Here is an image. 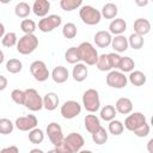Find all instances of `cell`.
Returning a JSON list of instances; mask_svg holds the SVG:
<instances>
[{"mask_svg": "<svg viewBox=\"0 0 153 153\" xmlns=\"http://www.w3.org/2000/svg\"><path fill=\"white\" fill-rule=\"evenodd\" d=\"M109 131L112 135H120V134H122V131H123V124H122V122H120L117 120L110 121V123H109Z\"/></svg>", "mask_w": 153, "mask_h": 153, "instance_id": "39", "label": "cell"}, {"mask_svg": "<svg viewBox=\"0 0 153 153\" xmlns=\"http://www.w3.org/2000/svg\"><path fill=\"white\" fill-rule=\"evenodd\" d=\"M152 145H153V139H151L148 141V152L149 153H153V148H152Z\"/></svg>", "mask_w": 153, "mask_h": 153, "instance_id": "47", "label": "cell"}, {"mask_svg": "<svg viewBox=\"0 0 153 153\" xmlns=\"http://www.w3.org/2000/svg\"><path fill=\"white\" fill-rule=\"evenodd\" d=\"M30 11H31V7H30V5H29L27 2H25V1L18 2V4L16 5V7H14V13H16L18 17H20V18L27 17L29 13H30Z\"/></svg>", "mask_w": 153, "mask_h": 153, "instance_id": "25", "label": "cell"}, {"mask_svg": "<svg viewBox=\"0 0 153 153\" xmlns=\"http://www.w3.org/2000/svg\"><path fill=\"white\" fill-rule=\"evenodd\" d=\"M48 153H59V152H57V151L54 148V149H50V151H48Z\"/></svg>", "mask_w": 153, "mask_h": 153, "instance_id": "53", "label": "cell"}, {"mask_svg": "<svg viewBox=\"0 0 153 153\" xmlns=\"http://www.w3.org/2000/svg\"><path fill=\"white\" fill-rule=\"evenodd\" d=\"M94 42L100 48L108 47L109 44H111V35H110V32L104 31V30H100V31L96 32V35H94Z\"/></svg>", "mask_w": 153, "mask_h": 153, "instance_id": "16", "label": "cell"}, {"mask_svg": "<svg viewBox=\"0 0 153 153\" xmlns=\"http://www.w3.org/2000/svg\"><path fill=\"white\" fill-rule=\"evenodd\" d=\"M47 134H48V137L49 140L51 141V143L54 146H57L60 142L63 141V134H62V129L60 127V124L55 123V122H51L48 124L47 127Z\"/></svg>", "mask_w": 153, "mask_h": 153, "instance_id": "10", "label": "cell"}, {"mask_svg": "<svg viewBox=\"0 0 153 153\" xmlns=\"http://www.w3.org/2000/svg\"><path fill=\"white\" fill-rule=\"evenodd\" d=\"M13 130V123L8 118H0V134H10Z\"/></svg>", "mask_w": 153, "mask_h": 153, "instance_id": "38", "label": "cell"}, {"mask_svg": "<svg viewBox=\"0 0 153 153\" xmlns=\"http://www.w3.org/2000/svg\"><path fill=\"white\" fill-rule=\"evenodd\" d=\"M0 153H19V149L17 146H10V147H5L0 151Z\"/></svg>", "mask_w": 153, "mask_h": 153, "instance_id": "45", "label": "cell"}, {"mask_svg": "<svg viewBox=\"0 0 153 153\" xmlns=\"http://www.w3.org/2000/svg\"><path fill=\"white\" fill-rule=\"evenodd\" d=\"M20 29L25 33H33L36 30V23L32 19H23L20 23Z\"/></svg>", "mask_w": 153, "mask_h": 153, "instance_id": "37", "label": "cell"}, {"mask_svg": "<svg viewBox=\"0 0 153 153\" xmlns=\"http://www.w3.org/2000/svg\"><path fill=\"white\" fill-rule=\"evenodd\" d=\"M82 104L87 111H90V112L97 111L99 109V105H100L98 92L94 88L86 90L82 94Z\"/></svg>", "mask_w": 153, "mask_h": 153, "instance_id": "5", "label": "cell"}, {"mask_svg": "<svg viewBox=\"0 0 153 153\" xmlns=\"http://www.w3.org/2000/svg\"><path fill=\"white\" fill-rule=\"evenodd\" d=\"M2 61H4V53L0 50V65L2 63Z\"/></svg>", "mask_w": 153, "mask_h": 153, "instance_id": "51", "label": "cell"}, {"mask_svg": "<svg viewBox=\"0 0 153 153\" xmlns=\"http://www.w3.org/2000/svg\"><path fill=\"white\" fill-rule=\"evenodd\" d=\"M134 66H135V63H134L133 59L129 56H124V57H121V62H120L118 68L122 72H130L134 68Z\"/></svg>", "mask_w": 153, "mask_h": 153, "instance_id": "33", "label": "cell"}, {"mask_svg": "<svg viewBox=\"0 0 153 153\" xmlns=\"http://www.w3.org/2000/svg\"><path fill=\"white\" fill-rule=\"evenodd\" d=\"M81 2H82V0H61L60 6L65 11H72L76 7H79L81 5Z\"/></svg>", "mask_w": 153, "mask_h": 153, "instance_id": "36", "label": "cell"}, {"mask_svg": "<svg viewBox=\"0 0 153 153\" xmlns=\"http://www.w3.org/2000/svg\"><path fill=\"white\" fill-rule=\"evenodd\" d=\"M37 45H38V38L33 33H25L23 37L19 38L17 43V50L23 55H27L31 54L37 48Z\"/></svg>", "mask_w": 153, "mask_h": 153, "instance_id": "1", "label": "cell"}, {"mask_svg": "<svg viewBox=\"0 0 153 153\" xmlns=\"http://www.w3.org/2000/svg\"><path fill=\"white\" fill-rule=\"evenodd\" d=\"M30 153H44V152L42 149H39V148H32L30 151Z\"/></svg>", "mask_w": 153, "mask_h": 153, "instance_id": "49", "label": "cell"}, {"mask_svg": "<svg viewBox=\"0 0 153 153\" xmlns=\"http://www.w3.org/2000/svg\"><path fill=\"white\" fill-rule=\"evenodd\" d=\"M143 123H146V116L142 112H134L131 115H129L126 121H124V127L128 130L134 131L136 128H139L140 126H142Z\"/></svg>", "mask_w": 153, "mask_h": 153, "instance_id": "11", "label": "cell"}, {"mask_svg": "<svg viewBox=\"0 0 153 153\" xmlns=\"http://www.w3.org/2000/svg\"><path fill=\"white\" fill-rule=\"evenodd\" d=\"M44 139V134L41 129L38 128H33L30 130L29 133V140L32 142V143H41Z\"/></svg>", "mask_w": 153, "mask_h": 153, "instance_id": "32", "label": "cell"}, {"mask_svg": "<svg viewBox=\"0 0 153 153\" xmlns=\"http://www.w3.org/2000/svg\"><path fill=\"white\" fill-rule=\"evenodd\" d=\"M7 86V79L5 75H0V91L5 90Z\"/></svg>", "mask_w": 153, "mask_h": 153, "instance_id": "46", "label": "cell"}, {"mask_svg": "<svg viewBox=\"0 0 153 153\" xmlns=\"http://www.w3.org/2000/svg\"><path fill=\"white\" fill-rule=\"evenodd\" d=\"M111 45L116 51H124L128 48V39L122 35H117L111 38Z\"/></svg>", "mask_w": 153, "mask_h": 153, "instance_id": "22", "label": "cell"}, {"mask_svg": "<svg viewBox=\"0 0 153 153\" xmlns=\"http://www.w3.org/2000/svg\"><path fill=\"white\" fill-rule=\"evenodd\" d=\"M96 65H97V68L99 71H109V69H111V66H110V62H109V59H108V54L98 55V60H97Z\"/></svg>", "mask_w": 153, "mask_h": 153, "instance_id": "31", "label": "cell"}, {"mask_svg": "<svg viewBox=\"0 0 153 153\" xmlns=\"http://www.w3.org/2000/svg\"><path fill=\"white\" fill-rule=\"evenodd\" d=\"M78 153H92L91 151H86V149H84V151H79Z\"/></svg>", "mask_w": 153, "mask_h": 153, "instance_id": "52", "label": "cell"}, {"mask_svg": "<svg viewBox=\"0 0 153 153\" xmlns=\"http://www.w3.org/2000/svg\"><path fill=\"white\" fill-rule=\"evenodd\" d=\"M17 43V35L14 32H7L2 37V45L5 47H13Z\"/></svg>", "mask_w": 153, "mask_h": 153, "instance_id": "41", "label": "cell"}, {"mask_svg": "<svg viewBox=\"0 0 153 153\" xmlns=\"http://www.w3.org/2000/svg\"><path fill=\"white\" fill-rule=\"evenodd\" d=\"M50 8V2L48 0H35L32 5V11L36 16L44 17Z\"/></svg>", "mask_w": 153, "mask_h": 153, "instance_id": "15", "label": "cell"}, {"mask_svg": "<svg viewBox=\"0 0 153 153\" xmlns=\"http://www.w3.org/2000/svg\"><path fill=\"white\" fill-rule=\"evenodd\" d=\"M11 98L13 99L14 103L19 104V105H24V102H25V93L24 91L19 90V88H16L11 92Z\"/></svg>", "mask_w": 153, "mask_h": 153, "instance_id": "40", "label": "cell"}, {"mask_svg": "<svg viewBox=\"0 0 153 153\" xmlns=\"http://www.w3.org/2000/svg\"><path fill=\"white\" fill-rule=\"evenodd\" d=\"M16 126L19 130L26 131L36 128L37 126V118L35 115H27V116H22L16 120Z\"/></svg>", "mask_w": 153, "mask_h": 153, "instance_id": "13", "label": "cell"}, {"mask_svg": "<svg viewBox=\"0 0 153 153\" xmlns=\"http://www.w3.org/2000/svg\"><path fill=\"white\" fill-rule=\"evenodd\" d=\"M127 76L117 71H111L108 75H106V84L110 87H115V88H122L127 85Z\"/></svg>", "mask_w": 153, "mask_h": 153, "instance_id": "9", "label": "cell"}, {"mask_svg": "<svg viewBox=\"0 0 153 153\" xmlns=\"http://www.w3.org/2000/svg\"><path fill=\"white\" fill-rule=\"evenodd\" d=\"M116 116V109L112 105H105L100 110V117L104 121H112Z\"/></svg>", "mask_w": 153, "mask_h": 153, "instance_id": "28", "label": "cell"}, {"mask_svg": "<svg viewBox=\"0 0 153 153\" xmlns=\"http://www.w3.org/2000/svg\"><path fill=\"white\" fill-rule=\"evenodd\" d=\"M63 141L68 145V147L72 149L73 153H76L80 151V148L84 146L85 140L79 133H71L66 137H63Z\"/></svg>", "mask_w": 153, "mask_h": 153, "instance_id": "12", "label": "cell"}, {"mask_svg": "<svg viewBox=\"0 0 153 153\" xmlns=\"http://www.w3.org/2000/svg\"><path fill=\"white\" fill-rule=\"evenodd\" d=\"M65 59L69 63H78V61L81 60L78 47H71V48H68L66 50V53H65Z\"/></svg>", "mask_w": 153, "mask_h": 153, "instance_id": "24", "label": "cell"}, {"mask_svg": "<svg viewBox=\"0 0 153 153\" xmlns=\"http://www.w3.org/2000/svg\"><path fill=\"white\" fill-rule=\"evenodd\" d=\"M30 72L33 75V78L38 81H44L49 76V71L45 63L41 60H36L30 65Z\"/></svg>", "mask_w": 153, "mask_h": 153, "instance_id": "6", "label": "cell"}, {"mask_svg": "<svg viewBox=\"0 0 153 153\" xmlns=\"http://www.w3.org/2000/svg\"><path fill=\"white\" fill-rule=\"evenodd\" d=\"M148 133H149V126L147 123H143L142 126H140L139 128H136L134 130V134L139 137H145L148 135Z\"/></svg>", "mask_w": 153, "mask_h": 153, "instance_id": "43", "label": "cell"}, {"mask_svg": "<svg viewBox=\"0 0 153 153\" xmlns=\"http://www.w3.org/2000/svg\"><path fill=\"white\" fill-rule=\"evenodd\" d=\"M57 105H59V97H57L56 93L49 92V93H47L44 96V98H43V106L47 110H49V111L55 110L57 108Z\"/></svg>", "mask_w": 153, "mask_h": 153, "instance_id": "20", "label": "cell"}, {"mask_svg": "<svg viewBox=\"0 0 153 153\" xmlns=\"http://www.w3.org/2000/svg\"><path fill=\"white\" fill-rule=\"evenodd\" d=\"M55 149H56L59 153H73L72 149L68 147V145H67L65 141H62V142H60L57 146H55Z\"/></svg>", "mask_w": 153, "mask_h": 153, "instance_id": "44", "label": "cell"}, {"mask_svg": "<svg viewBox=\"0 0 153 153\" xmlns=\"http://www.w3.org/2000/svg\"><path fill=\"white\" fill-rule=\"evenodd\" d=\"M79 16L81 18V20L88 25H94V24H98L99 20H100V12L94 8L93 6L91 5H85L80 8L79 11Z\"/></svg>", "mask_w": 153, "mask_h": 153, "instance_id": "3", "label": "cell"}, {"mask_svg": "<svg viewBox=\"0 0 153 153\" xmlns=\"http://www.w3.org/2000/svg\"><path fill=\"white\" fill-rule=\"evenodd\" d=\"M62 33L66 38H74L76 36V26L74 23H66L62 29Z\"/></svg>", "mask_w": 153, "mask_h": 153, "instance_id": "34", "label": "cell"}, {"mask_svg": "<svg viewBox=\"0 0 153 153\" xmlns=\"http://www.w3.org/2000/svg\"><path fill=\"white\" fill-rule=\"evenodd\" d=\"M121 57L118 54L116 53H110L108 54V59H109V62H110V66L111 68H118L120 66V62H121Z\"/></svg>", "mask_w": 153, "mask_h": 153, "instance_id": "42", "label": "cell"}, {"mask_svg": "<svg viewBox=\"0 0 153 153\" xmlns=\"http://www.w3.org/2000/svg\"><path fill=\"white\" fill-rule=\"evenodd\" d=\"M100 14H103L106 19H112L117 14V6L114 2H106L102 8Z\"/></svg>", "mask_w": 153, "mask_h": 153, "instance_id": "26", "label": "cell"}, {"mask_svg": "<svg viewBox=\"0 0 153 153\" xmlns=\"http://www.w3.org/2000/svg\"><path fill=\"white\" fill-rule=\"evenodd\" d=\"M87 76V67L84 63H76L73 67V78L75 81H84Z\"/></svg>", "mask_w": 153, "mask_h": 153, "instance_id": "23", "label": "cell"}, {"mask_svg": "<svg viewBox=\"0 0 153 153\" xmlns=\"http://www.w3.org/2000/svg\"><path fill=\"white\" fill-rule=\"evenodd\" d=\"M116 111H118L120 114H129L131 110H133V103L129 98H126V97H122L120 99H117L116 102Z\"/></svg>", "mask_w": 153, "mask_h": 153, "instance_id": "19", "label": "cell"}, {"mask_svg": "<svg viewBox=\"0 0 153 153\" xmlns=\"http://www.w3.org/2000/svg\"><path fill=\"white\" fill-rule=\"evenodd\" d=\"M80 111H81V106L75 100H67L61 106V115L67 120L74 118L80 114Z\"/></svg>", "mask_w": 153, "mask_h": 153, "instance_id": "8", "label": "cell"}, {"mask_svg": "<svg viewBox=\"0 0 153 153\" xmlns=\"http://www.w3.org/2000/svg\"><path fill=\"white\" fill-rule=\"evenodd\" d=\"M4 32H5V26H4V24L0 22V38L4 36Z\"/></svg>", "mask_w": 153, "mask_h": 153, "instance_id": "48", "label": "cell"}, {"mask_svg": "<svg viewBox=\"0 0 153 153\" xmlns=\"http://www.w3.org/2000/svg\"><path fill=\"white\" fill-rule=\"evenodd\" d=\"M151 30V23L148 19L145 18H137L134 22V33H137L140 36L146 35Z\"/></svg>", "mask_w": 153, "mask_h": 153, "instance_id": "14", "label": "cell"}, {"mask_svg": "<svg viewBox=\"0 0 153 153\" xmlns=\"http://www.w3.org/2000/svg\"><path fill=\"white\" fill-rule=\"evenodd\" d=\"M51 78H53V80H54L55 82H57V84L65 82V81L68 79V71H67V68L63 67V66H57V67H55V68L53 69V72H51Z\"/></svg>", "mask_w": 153, "mask_h": 153, "instance_id": "17", "label": "cell"}, {"mask_svg": "<svg viewBox=\"0 0 153 153\" xmlns=\"http://www.w3.org/2000/svg\"><path fill=\"white\" fill-rule=\"evenodd\" d=\"M129 80L134 86H141L146 82V75L141 71H134L130 73Z\"/></svg>", "mask_w": 153, "mask_h": 153, "instance_id": "27", "label": "cell"}, {"mask_svg": "<svg viewBox=\"0 0 153 153\" xmlns=\"http://www.w3.org/2000/svg\"><path fill=\"white\" fill-rule=\"evenodd\" d=\"M22 68H23V65H22V62H20L19 60H17V59H10V60L7 61V63H6V69H7L10 73H13V74L19 73V72L22 71Z\"/></svg>", "mask_w": 153, "mask_h": 153, "instance_id": "30", "label": "cell"}, {"mask_svg": "<svg viewBox=\"0 0 153 153\" xmlns=\"http://www.w3.org/2000/svg\"><path fill=\"white\" fill-rule=\"evenodd\" d=\"M78 49H79V53H80V59L85 63H87L90 66L96 65V62L98 60V53H97L96 48L90 42H82V43H80V45L78 47Z\"/></svg>", "mask_w": 153, "mask_h": 153, "instance_id": "2", "label": "cell"}, {"mask_svg": "<svg viewBox=\"0 0 153 153\" xmlns=\"http://www.w3.org/2000/svg\"><path fill=\"white\" fill-rule=\"evenodd\" d=\"M147 0H143V1H141V0H136V4L137 5H147Z\"/></svg>", "mask_w": 153, "mask_h": 153, "instance_id": "50", "label": "cell"}, {"mask_svg": "<svg viewBox=\"0 0 153 153\" xmlns=\"http://www.w3.org/2000/svg\"><path fill=\"white\" fill-rule=\"evenodd\" d=\"M109 29H110V32L116 33V35H121L123 31H126V29H127V23H126L124 19H122V18H115V19H112V22L110 23Z\"/></svg>", "mask_w": 153, "mask_h": 153, "instance_id": "21", "label": "cell"}, {"mask_svg": "<svg viewBox=\"0 0 153 153\" xmlns=\"http://www.w3.org/2000/svg\"><path fill=\"white\" fill-rule=\"evenodd\" d=\"M92 140H93L97 145H103V143H105L106 140H108V133H106V130H105L103 127H100L96 133L92 134Z\"/></svg>", "mask_w": 153, "mask_h": 153, "instance_id": "29", "label": "cell"}, {"mask_svg": "<svg viewBox=\"0 0 153 153\" xmlns=\"http://www.w3.org/2000/svg\"><path fill=\"white\" fill-rule=\"evenodd\" d=\"M100 122H99V118L94 115H86L85 117V128L88 133L93 134L96 133L99 128H100Z\"/></svg>", "mask_w": 153, "mask_h": 153, "instance_id": "18", "label": "cell"}, {"mask_svg": "<svg viewBox=\"0 0 153 153\" xmlns=\"http://www.w3.org/2000/svg\"><path fill=\"white\" fill-rule=\"evenodd\" d=\"M25 93V102L24 105L30 109L31 111H38L43 106V99L38 94V92L35 88H26L24 91Z\"/></svg>", "mask_w": 153, "mask_h": 153, "instance_id": "4", "label": "cell"}, {"mask_svg": "<svg viewBox=\"0 0 153 153\" xmlns=\"http://www.w3.org/2000/svg\"><path fill=\"white\" fill-rule=\"evenodd\" d=\"M128 44H130V47L134 49H140L143 45V38L137 33H131L128 38Z\"/></svg>", "mask_w": 153, "mask_h": 153, "instance_id": "35", "label": "cell"}, {"mask_svg": "<svg viewBox=\"0 0 153 153\" xmlns=\"http://www.w3.org/2000/svg\"><path fill=\"white\" fill-rule=\"evenodd\" d=\"M61 24V17L59 14H50L44 17L38 23V29L43 32H50Z\"/></svg>", "mask_w": 153, "mask_h": 153, "instance_id": "7", "label": "cell"}]
</instances>
